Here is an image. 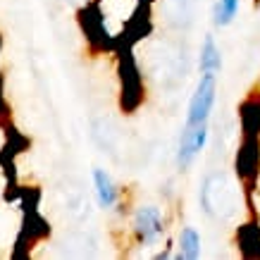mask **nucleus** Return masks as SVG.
Returning a JSON list of instances; mask_svg holds the SVG:
<instances>
[{"label": "nucleus", "mask_w": 260, "mask_h": 260, "mask_svg": "<svg viewBox=\"0 0 260 260\" xmlns=\"http://www.w3.org/2000/svg\"><path fill=\"white\" fill-rule=\"evenodd\" d=\"M217 74H201V81L196 86V93L191 95L189 112H186V124H208V117L213 112L215 93H217Z\"/></svg>", "instance_id": "1"}, {"label": "nucleus", "mask_w": 260, "mask_h": 260, "mask_svg": "<svg viewBox=\"0 0 260 260\" xmlns=\"http://www.w3.org/2000/svg\"><path fill=\"white\" fill-rule=\"evenodd\" d=\"M205 141H208V124H184V132H181L179 139V155H177V162L181 167H189L193 162L198 153L205 148Z\"/></svg>", "instance_id": "2"}, {"label": "nucleus", "mask_w": 260, "mask_h": 260, "mask_svg": "<svg viewBox=\"0 0 260 260\" xmlns=\"http://www.w3.org/2000/svg\"><path fill=\"white\" fill-rule=\"evenodd\" d=\"M165 229L162 222V213H160L155 205H143L139 208L134 215V232L139 234L143 244H155Z\"/></svg>", "instance_id": "3"}, {"label": "nucleus", "mask_w": 260, "mask_h": 260, "mask_svg": "<svg viewBox=\"0 0 260 260\" xmlns=\"http://www.w3.org/2000/svg\"><path fill=\"white\" fill-rule=\"evenodd\" d=\"M93 186H95V198L101 208H112L117 203V189L108 174L103 170H93Z\"/></svg>", "instance_id": "4"}, {"label": "nucleus", "mask_w": 260, "mask_h": 260, "mask_svg": "<svg viewBox=\"0 0 260 260\" xmlns=\"http://www.w3.org/2000/svg\"><path fill=\"white\" fill-rule=\"evenodd\" d=\"M198 64H201V72H205V74H217L222 70V53L213 36H205L203 48H201V62Z\"/></svg>", "instance_id": "5"}, {"label": "nucleus", "mask_w": 260, "mask_h": 260, "mask_svg": "<svg viewBox=\"0 0 260 260\" xmlns=\"http://www.w3.org/2000/svg\"><path fill=\"white\" fill-rule=\"evenodd\" d=\"M201 255V234L193 227H184L179 234V253L177 258L196 260Z\"/></svg>", "instance_id": "6"}, {"label": "nucleus", "mask_w": 260, "mask_h": 260, "mask_svg": "<svg viewBox=\"0 0 260 260\" xmlns=\"http://www.w3.org/2000/svg\"><path fill=\"white\" fill-rule=\"evenodd\" d=\"M239 12V0H217L213 10V19L217 26H227Z\"/></svg>", "instance_id": "7"}]
</instances>
